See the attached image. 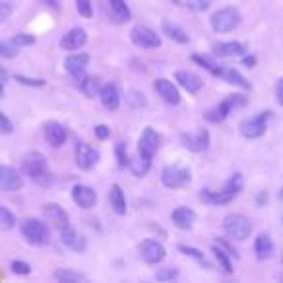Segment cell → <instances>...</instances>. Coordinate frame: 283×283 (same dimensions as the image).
<instances>
[{"instance_id": "1", "label": "cell", "mask_w": 283, "mask_h": 283, "mask_svg": "<svg viewBox=\"0 0 283 283\" xmlns=\"http://www.w3.org/2000/svg\"><path fill=\"white\" fill-rule=\"evenodd\" d=\"M22 173L39 185L49 183V163L41 151H27L22 157Z\"/></svg>"}, {"instance_id": "2", "label": "cell", "mask_w": 283, "mask_h": 283, "mask_svg": "<svg viewBox=\"0 0 283 283\" xmlns=\"http://www.w3.org/2000/svg\"><path fill=\"white\" fill-rule=\"evenodd\" d=\"M22 235L33 247H45L49 242V239H51L47 223L39 221V219H31V217L22 223Z\"/></svg>"}, {"instance_id": "3", "label": "cell", "mask_w": 283, "mask_h": 283, "mask_svg": "<svg viewBox=\"0 0 283 283\" xmlns=\"http://www.w3.org/2000/svg\"><path fill=\"white\" fill-rule=\"evenodd\" d=\"M239 24H240L239 10L231 8V6L217 10L212 16V27L213 31H217V33H229L233 29H237Z\"/></svg>"}, {"instance_id": "4", "label": "cell", "mask_w": 283, "mask_h": 283, "mask_svg": "<svg viewBox=\"0 0 283 283\" xmlns=\"http://www.w3.org/2000/svg\"><path fill=\"white\" fill-rule=\"evenodd\" d=\"M223 229L229 235L231 239L245 240L247 237H250V231H252V223L248 217L240 215V213H231L223 219Z\"/></svg>"}, {"instance_id": "5", "label": "cell", "mask_w": 283, "mask_h": 283, "mask_svg": "<svg viewBox=\"0 0 283 283\" xmlns=\"http://www.w3.org/2000/svg\"><path fill=\"white\" fill-rule=\"evenodd\" d=\"M190 171L183 165H167L161 171V183L167 188H183L190 185Z\"/></svg>"}, {"instance_id": "6", "label": "cell", "mask_w": 283, "mask_h": 283, "mask_svg": "<svg viewBox=\"0 0 283 283\" xmlns=\"http://www.w3.org/2000/svg\"><path fill=\"white\" fill-rule=\"evenodd\" d=\"M245 103H247L245 95H229V97L225 99V101H221L217 107H213L212 111H208L206 113V118L212 120V123H223L235 107H240L245 105Z\"/></svg>"}, {"instance_id": "7", "label": "cell", "mask_w": 283, "mask_h": 283, "mask_svg": "<svg viewBox=\"0 0 283 283\" xmlns=\"http://www.w3.org/2000/svg\"><path fill=\"white\" fill-rule=\"evenodd\" d=\"M268 118H270V111H264L260 115L248 116L240 123V134L245 138H260L262 134L266 132V124H268Z\"/></svg>"}, {"instance_id": "8", "label": "cell", "mask_w": 283, "mask_h": 283, "mask_svg": "<svg viewBox=\"0 0 283 283\" xmlns=\"http://www.w3.org/2000/svg\"><path fill=\"white\" fill-rule=\"evenodd\" d=\"M130 39H132V43L136 45V47H140V49H157L161 45L159 35H157L153 29H150V27H146V26L132 27Z\"/></svg>"}, {"instance_id": "9", "label": "cell", "mask_w": 283, "mask_h": 283, "mask_svg": "<svg viewBox=\"0 0 283 283\" xmlns=\"http://www.w3.org/2000/svg\"><path fill=\"white\" fill-rule=\"evenodd\" d=\"M24 186L22 173L10 165H0V190L2 192H16Z\"/></svg>"}, {"instance_id": "10", "label": "cell", "mask_w": 283, "mask_h": 283, "mask_svg": "<svg viewBox=\"0 0 283 283\" xmlns=\"http://www.w3.org/2000/svg\"><path fill=\"white\" fill-rule=\"evenodd\" d=\"M138 250H140V258L146 264H151V266L159 264L161 260L165 258V248L157 240H151V239L141 240Z\"/></svg>"}, {"instance_id": "11", "label": "cell", "mask_w": 283, "mask_h": 283, "mask_svg": "<svg viewBox=\"0 0 283 283\" xmlns=\"http://www.w3.org/2000/svg\"><path fill=\"white\" fill-rule=\"evenodd\" d=\"M180 141H183V146H185L186 150L200 153V151H206L210 148V132L206 128H202L196 134H183Z\"/></svg>"}, {"instance_id": "12", "label": "cell", "mask_w": 283, "mask_h": 283, "mask_svg": "<svg viewBox=\"0 0 283 283\" xmlns=\"http://www.w3.org/2000/svg\"><path fill=\"white\" fill-rule=\"evenodd\" d=\"M99 161V151H95L91 146H88L86 141H80L76 146V165L84 171L95 167V163Z\"/></svg>"}, {"instance_id": "13", "label": "cell", "mask_w": 283, "mask_h": 283, "mask_svg": "<svg viewBox=\"0 0 283 283\" xmlns=\"http://www.w3.org/2000/svg\"><path fill=\"white\" fill-rule=\"evenodd\" d=\"M237 192L235 190H231V188H223L219 192H213V190H202L200 192V200L204 204H208V206H225V204L233 202L235 198H237Z\"/></svg>"}, {"instance_id": "14", "label": "cell", "mask_w": 283, "mask_h": 283, "mask_svg": "<svg viewBox=\"0 0 283 283\" xmlns=\"http://www.w3.org/2000/svg\"><path fill=\"white\" fill-rule=\"evenodd\" d=\"M72 200L78 204L80 208L84 210H89V208H93L95 202H97V194H95V190L88 185H76L72 188Z\"/></svg>"}, {"instance_id": "15", "label": "cell", "mask_w": 283, "mask_h": 283, "mask_svg": "<svg viewBox=\"0 0 283 283\" xmlns=\"http://www.w3.org/2000/svg\"><path fill=\"white\" fill-rule=\"evenodd\" d=\"M60 239H62V245L66 248H70L74 252H84L88 242H86V237L80 235L76 229H72L70 225H66L64 229H60Z\"/></svg>"}, {"instance_id": "16", "label": "cell", "mask_w": 283, "mask_h": 283, "mask_svg": "<svg viewBox=\"0 0 283 283\" xmlns=\"http://www.w3.org/2000/svg\"><path fill=\"white\" fill-rule=\"evenodd\" d=\"M88 43V33L82 27H72L70 31L60 39V47L64 51H78Z\"/></svg>"}, {"instance_id": "17", "label": "cell", "mask_w": 283, "mask_h": 283, "mask_svg": "<svg viewBox=\"0 0 283 283\" xmlns=\"http://www.w3.org/2000/svg\"><path fill=\"white\" fill-rule=\"evenodd\" d=\"M43 213L45 219L51 223L53 227H56V229H64L68 225V213L58 204H45Z\"/></svg>"}, {"instance_id": "18", "label": "cell", "mask_w": 283, "mask_h": 283, "mask_svg": "<svg viewBox=\"0 0 283 283\" xmlns=\"http://www.w3.org/2000/svg\"><path fill=\"white\" fill-rule=\"evenodd\" d=\"M157 148H159V136L155 134L153 128H146L140 136V141H138V150H140V153L151 159V157L155 155Z\"/></svg>"}, {"instance_id": "19", "label": "cell", "mask_w": 283, "mask_h": 283, "mask_svg": "<svg viewBox=\"0 0 283 283\" xmlns=\"http://www.w3.org/2000/svg\"><path fill=\"white\" fill-rule=\"evenodd\" d=\"M155 91H157V95L165 103H169V105H178L180 103V93H178V89L175 88L173 82L165 80V78L155 80Z\"/></svg>"}, {"instance_id": "20", "label": "cell", "mask_w": 283, "mask_h": 283, "mask_svg": "<svg viewBox=\"0 0 283 283\" xmlns=\"http://www.w3.org/2000/svg\"><path fill=\"white\" fill-rule=\"evenodd\" d=\"M45 140L53 148H60L66 141V128L60 123H54V120L47 123L45 124Z\"/></svg>"}, {"instance_id": "21", "label": "cell", "mask_w": 283, "mask_h": 283, "mask_svg": "<svg viewBox=\"0 0 283 283\" xmlns=\"http://www.w3.org/2000/svg\"><path fill=\"white\" fill-rule=\"evenodd\" d=\"M175 80L183 86V88L188 91V93H198L204 86V80L194 74V72H188V70H178L175 72Z\"/></svg>"}, {"instance_id": "22", "label": "cell", "mask_w": 283, "mask_h": 283, "mask_svg": "<svg viewBox=\"0 0 283 283\" xmlns=\"http://www.w3.org/2000/svg\"><path fill=\"white\" fill-rule=\"evenodd\" d=\"M89 64V56L86 53H80V54H70L66 60H64V68L66 72L74 76V78H80L82 74L86 72Z\"/></svg>"}, {"instance_id": "23", "label": "cell", "mask_w": 283, "mask_h": 283, "mask_svg": "<svg viewBox=\"0 0 283 283\" xmlns=\"http://www.w3.org/2000/svg\"><path fill=\"white\" fill-rule=\"evenodd\" d=\"M99 97H101V103H103L107 111H116L120 107V91H118L115 84L103 86L101 91H99Z\"/></svg>"}, {"instance_id": "24", "label": "cell", "mask_w": 283, "mask_h": 283, "mask_svg": "<svg viewBox=\"0 0 283 283\" xmlns=\"http://www.w3.org/2000/svg\"><path fill=\"white\" fill-rule=\"evenodd\" d=\"M213 51L223 58H235V56H242L247 53V47L237 41H227V43H217L213 47Z\"/></svg>"}, {"instance_id": "25", "label": "cell", "mask_w": 283, "mask_h": 283, "mask_svg": "<svg viewBox=\"0 0 283 283\" xmlns=\"http://www.w3.org/2000/svg\"><path fill=\"white\" fill-rule=\"evenodd\" d=\"M161 29H163V35H167L169 39L175 41V43L185 45V43H188V39H190L183 27L177 26V24H173V22H169V19H165V22L161 24Z\"/></svg>"}, {"instance_id": "26", "label": "cell", "mask_w": 283, "mask_h": 283, "mask_svg": "<svg viewBox=\"0 0 283 283\" xmlns=\"http://www.w3.org/2000/svg\"><path fill=\"white\" fill-rule=\"evenodd\" d=\"M171 217H173V223L178 229H190L196 221V213L190 208H177Z\"/></svg>"}, {"instance_id": "27", "label": "cell", "mask_w": 283, "mask_h": 283, "mask_svg": "<svg viewBox=\"0 0 283 283\" xmlns=\"http://www.w3.org/2000/svg\"><path fill=\"white\" fill-rule=\"evenodd\" d=\"M109 10H111V18L115 19L116 24H124L130 19V8L124 0H109Z\"/></svg>"}, {"instance_id": "28", "label": "cell", "mask_w": 283, "mask_h": 283, "mask_svg": "<svg viewBox=\"0 0 283 283\" xmlns=\"http://www.w3.org/2000/svg\"><path fill=\"white\" fill-rule=\"evenodd\" d=\"M254 252H256L258 260H268V258L274 254V242L268 235H258L256 242H254Z\"/></svg>"}, {"instance_id": "29", "label": "cell", "mask_w": 283, "mask_h": 283, "mask_svg": "<svg viewBox=\"0 0 283 283\" xmlns=\"http://www.w3.org/2000/svg\"><path fill=\"white\" fill-rule=\"evenodd\" d=\"M109 202H111V206H113L115 213H118V215H124V213H126V198H124L123 188H120L118 185L111 186V192H109Z\"/></svg>"}, {"instance_id": "30", "label": "cell", "mask_w": 283, "mask_h": 283, "mask_svg": "<svg viewBox=\"0 0 283 283\" xmlns=\"http://www.w3.org/2000/svg\"><path fill=\"white\" fill-rule=\"evenodd\" d=\"M128 167H130V171H132L136 177H146L151 167V159L140 153L138 157H134V159L128 163Z\"/></svg>"}, {"instance_id": "31", "label": "cell", "mask_w": 283, "mask_h": 283, "mask_svg": "<svg viewBox=\"0 0 283 283\" xmlns=\"http://www.w3.org/2000/svg\"><path fill=\"white\" fill-rule=\"evenodd\" d=\"M221 76L223 80L225 82H229V84H233V86H239V88H242V89H248L250 88V84H248L242 76H240L239 72L235 70V68H227V70H221Z\"/></svg>"}, {"instance_id": "32", "label": "cell", "mask_w": 283, "mask_h": 283, "mask_svg": "<svg viewBox=\"0 0 283 283\" xmlns=\"http://www.w3.org/2000/svg\"><path fill=\"white\" fill-rule=\"evenodd\" d=\"M80 89H82V93H84L88 99H93L99 91H101V89H99V82L95 80L93 76H86L80 84Z\"/></svg>"}, {"instance_id": "33", "label": "cell", "mask_w": 283, "mask_h": 283, "mask_svg": "<svg viewBox=\"0 0 283 283\" xmlns=\"http://www.w3.org/2000/svg\"><path fill=\"white\" fill-rule=\"evenodd\" d=\"M54 279H58L62 283H78L86 281V275L78 274V272H72V270H56L54 272Z\"/></svg>"}, {"instance_id": "34", "label": "cell", "mask_w": 283, "mask_h": 283, "mask_svg": "<svg viewBox=\"0 0 283 283\" xmlns=\"http://www.w3.org/2000/svg\"><path fill=\"white\" fill-rule=\"evenodd\" d=\"M192 60L198 62L200 66H204L208 72H212L213 76H219V74H221V68H219V66H217V64H215L210 56H200V54H194V56H192Z\"/></svg>"}, {"instance_id": "35", "label": "cell", "mask_w": 283, "mask_h": 283, "mask_svg": "<svg viewBox=\"0 0 283 283\" xmlns=\"http://www.w3.org/2000/svg\"><path fill=\"white\" fill-rule=\"evenodd\" d=\"M213 254H215V260L219 262V266L223 268V272L225 274H231L233 272V266H231V260L227 258V252L221 248V245L219 247H213Z\"/></svg>"}, {"instance_id": "36", "label": "cell", "mask_w": 283, "mask_h": 283, "mask_svg": "<svg viewBox=\"0 0 283 283\" xmlns=\"http://www.w3.org/2000/svg\"><path fill=\"white\" fill-rule=\"evenodd\" d=\"M14 225H16V217H14V213L0 206V229H12Z\"/></svg>"}, {"instance_id": "37", "label": "cell", "mask_w": 283, "mask_h": 283, "mask_svg": "<svg viewBox=\"0 0 283 283\" xmlns=\"http://www.w3.org/2000/svg\"><path fill=\"white\" fill-rule=\"evenodd\" d=\"M76 8L84 18H91L93 16V8H91V0H76Z\"/></svg>"}, {"instance_id": "38", "label": "cell", "mask_w": 283, "mask_h": 283, "mask_svg": "<svg viewBox=\"0 0 283 283\" xmlns=\"http://www.w3.org/2000/svg\"><path fill=\"white\" fill-rule=\"evenodd\" d=\"M212 0H186V6L192 10V12H206L210 8Z\"/></svg>"}, {"instance_id": "39", "label": "cell", "mask_w": 283, "mask_h": 283, "mask_svg": "<svg viewBox=\"0 0 283 283\" xmlns=\"http://www.w3.org/2000/svg\"><path fill=\"white\" fill-rule=\"evenodd\" d=\"M35 43V37L29 35V33H18V35L12 39V45L16 47H27V45H33Z\"/></svg>"}, {"instance_id": "40", "label": "cell", "mask_w": 283, "mask_h": 283, "mask_svg": "<svg viewBox=\"0 0 283 283\" xmlns=\"http://www.w3.org/2000/svg\"><path fill=\"white\" fill-rule=\"evenodd\" d=\"M10 268H12V272H14V274H19V275H29V272H31L29 264H26V262H19V260H14Z\"/></svg>"}, {"instance_id": "41", "label": "cell", "mask_w": 283, "mask_h": 283, "mask_svg": "<svg viewBox=\"0 0 283 283\" xmlns=\"http://www.w3.org/2000/svg\"><path fill=\"white\" fill-rule=\"evenodd\" d=\"M16 54H18V51H16L12 45L0 41V56H4V58H14Z\"/></svg>"}, {"instance_id": "42", "label": "cell", "mask_w": 283, "mask_h": 283, "mask_svg": "<svg viewBox=\"0 0 283 283\" xmlns=\"http://www.w3.org/2000/svg\"><path fill=\"white\" fill-rule=\"evenodd\" d=\"M14 80L19 82V84H26V86H33V88H43L45 86V80H31V78H26V76H19L16 74Z\"/></svg>"}, {"instance_id": "43", "label": "cell", "mask_w": 283, "mask_h": 283, "mask_svg": "<svg viewBox=\"0 0 283 283\" xmlns=\"http://www.w3.org/2000/svg\"><path fill=\"white\" fill-rule=\"evenodd\" d=\"M178 250H180L183 254H186V256L196 258V260H202V258H204V252H200L198 248H192V247H186V245H180V247H178Z\"/></svg>"}, {"instance_id": "44", "label": "cell", "mask_w": 283, "mask_h": 283, "mask_svg": "<svg viewBox=\"0 0 283 283\" xmlns=\"http://www.w3.org/2000/svg\"><path fill=\"white\" fill-rule=\"evenodd\" d=\"M10 14H12V4L6 0H0V24L6 22L10 18Z\"/></svg>"}, {"instance_id": "45", "label": "cell", "mask_w": 283, "mask_h": 283, "mask_svg": "<svg viewBox=\"0 0 283 283\" xmlns=\"http://www.w3.org/2000/svg\"><path fill=\"white\" fill-rule=\"evenodd\" d=\"M128 101H130V105H134V107L146 105V99H144V95H141L140 91H130V93H128Z\"/></svg>"}, {"instance_id": "46", "label": "cell", "mask_w": 283, "mask_h": 283, "mask_svg": "<svg viewBox=\"0 0 283 283\" xmlns=\"http://www.w3.org/2000/svg\"><path fill=\"white\" fill-rule=\"evenodd\" d=\"M116 157H118V167L124 169L128 165V159H126V153H124V144L123 141H118L116 144Z\"/></svg>"}, {"instance_id": "47", "label": "cell", "mask_w": 283, "mask_h": 283, "mask_svg": "<svg viewBox=\"0 0 283 283\" xmlns=\"http://www.w3.org/2000/svg\"><path fill=\"white\" fill-rule=\"evenodd\" d=\"M177 270H159L157 274H155V277L159 279V281H167V279H173V277H177Z\"/></svg>"}, {"instance_id": "48", "label": "cell", "mask_w": 283, "mask_h": 283, "mask_svg": "<svg viewBox=\"0 0 283 283\" xmlns=\"http://www.w3.org/2000/svg\"><path fill=\"white\" fill-rule=\"evenodd\" d=\"M12 130H14V126H12V123L8 120V116L0 113V132H2V134H10Z\"/></svg>"}, {"instance_id": "49", "label": "cell", "mask_w": 283, "mask_h": 283, "mask_svg": "<svg viewBox=\"0 0 283 283\" xmlns=\"http://www.w3.org/2000/svg\"><path fill=\"white\" fill-rule=\"evenodd\" d=\"M109 134H111V130L107 128L105 124H99V126H95V136H97L99 140H107V138H109Z\"/></svg>"}, {"instance_id": "50", "label": "cell", "mask_w": 283, "mask_h": 283, "mask_svg": "<svg viewBox=\"0 0 283 283\" xmlns=\"http://www.w3.org/2000/svg\"><path fill=\"white\" fill-rule=\"evenodd\" d=\"M275 97H277V103L283 105V78L275 84Z\"/></svg>"}, {"instance_id": "51", "label": "cell", "mask_w": 283, "mask_h": 283, "mask_svg": "<svg viewBox=\"0 0 283 283\" xmlns=\"http://www.w3.org/2000/svg\"><path fill=\"white\" fill-rule=\"evenodd\" d=\"M6 80H8V72H6L4 68H2V66H0V91H2V88H4Z\"/></svg>"}, {"instance_id": "52", "label": "cell", "mask_w": 283, "mask_h": 283, "mask_svg": "<svg viewBox=\"0 0 283 283\" xmlns=\"http://www.w3.org/2000/svg\"><path fill=\"white\" fill-rule=\"evenodd\" d=\"M41 2H45L47 6H51L53 10H60V4H58V0H41Z\"/></svg>"}, {"instance_id": "53", "label": "cell", "mask_w": 283, "mask_h": 283, "mask_svg": "<svg viewBox=\"0 0 283 283\" xmlns=\"http://www.w3.org/2000/svg\"><path fill=\"white\" fill-rule=\"evenodd\" d=\"M245 62H247L248 66H252V64H254V62H256V60H254V58H252V56H250V58H245Z\"/></svg>"}, {"instance_id": "54", "label": "cell", "mask_w": 283, "mask_h": 283, "mask_svg": "<svg viewBox=\"0 0 283 283\" xmlns=\"http://www.w3.org/2000/svg\"><path fill=\"white\" fill-rule=\"evenodd\" d=\"M173 2H175V4H178V0H173Z\"/></svg>"}]
</instances>
